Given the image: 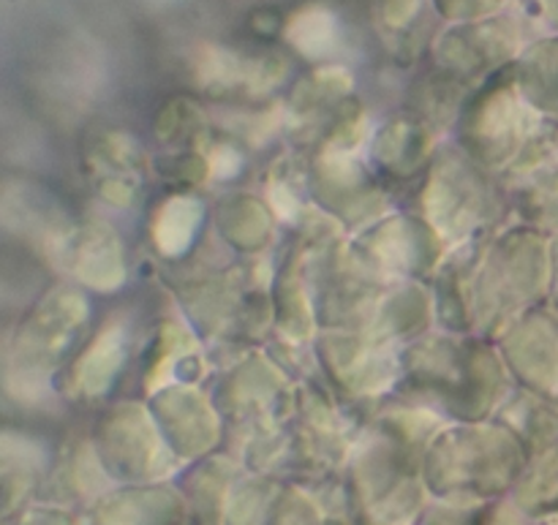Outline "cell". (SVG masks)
<instances>
[{
    "instance_id": "obj_1",
    "label": "cell",
    "mask_w": 558,
    "mask_h": 525,
    "mask_svg": "<svg viewBox=\"0 0 558 525\" xmlns=\"http://www.w3.org/2000/svg\"><path fill=\"white\" fill-rule=\"evenodd\" d=\"M85 525H191L180 488L134 485L109 490L82 515Z\"/></svg>"
},
{
    "instance_id": "obj_2",
    "label": "cell",
    "mask_w": 558,
    "mask_h": 525,
    "mask_svg": "<svg viewBox=\"0 0 558 525\" xmlns=\"http://www.w3.org/2000/svg\"><path fill=\"white\" fill-rule=\"evenodd\" d=\"M512 504L534 523L558 521V444L539 466L521 474L512 490Z\"/></svg>"
},
{
    "instance_id": "obj_3",
    "label": "cell",
    "mask_w": 558,
    "mask_h": 525,
    "mask_svg": "<svg viewBox=\"0 0 558 525\" xmlns=\"http://www.w3.org/2000/svg\"><path fill=\"white\" fill-rule=\"evenodd\" d=\"M332 36V16L325 9H303L289 22V38L298 44L303 52L319 54L325 52Z\"/></svg>"
},
{
    "instance_id": "obj_4",
    "label": "cell",
    "mask_w": 558,
    "mask_h": 525,
    "mask_svg": "<svg viewBox=\"0 0 558 525\" xmlns=\"http://www.w3.org/2000/svg\"><path fill=\"white\" fill-rule=\"evenodd\" d=\"M11 525H85V521H82V515H74V512L38 504L20 512L16 517H11Z\"/></svg>"
},
{
    "instance_id": "obj_5",
    "label": "cell",
    "mask_w": 558,
    "mask_h": 525,
    "mask_svg": "<svg viewBox=\"0 0 558 525\" xmlns=\"http://www.w3.org/2000/svg\"><path fill=\"white\" fill-rule=\"evenodd\" d=\"M499 0H439L441 9L450 16H466V14H480V11L490 9Z\"/></svg>"
},
{
    "instance_id": "obj_6",
    "label": "cell",
    "mask_w": 558,
    "mask_h": 525,
    "mask_svg": "<svg viewBox=\"0 0 558 525\" xmlns=\"http://www.w3.org/2000/svg\"><path fill=\"white\" fill-rule=\"evenodd\" d=\"M417 5V0H390L387 3V9H390V20L396 16V20H403V16L412 14V9Z\"/></svg>"
},
{
    "instance_id": "obj_7",
    "label": "cell",
    "mask_w": 558,
    "mask_h": 525,
    "mask_svg": "<svg viewBox=\"0 0 558 525\" xmlns=\"http://www.w3.org/2000/svg\"><path fill=\"white\" fill-rule=\"evenodd\" d=\"M543 5H545V9H548L550 20H554L556 25H558V0H543Z\"/></svg>"
}]
</instances>
